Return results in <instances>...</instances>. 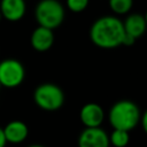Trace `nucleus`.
Segmentation results:
<instances>
[{
	"instance_id": "obj_18",
	"label": "nucleus",
	"mask_w": 147,
	"mask_h": 147,
	"mask_svg": "<svg viewBox=\"0 0 147 147\" xmlns=\"http://www.w3.org/2000/svg\"><path fill=\"white\" fill-rule=\"evenodd\" d=\"M28 147H44V146H41V145H30Z\"/></svg>"
},
{
	"instance_id": "obj_7",
	"label": "nucleus",
	"mask_w": 147,
	"mask_h": 147,
	"mask_svg": "<svg viewBox=\"0 0 147 147\" xmlns=\"http://www.w3.org/2000/svg\"><path fill=\"white\" fill-rule=\"evenodd\" d=\"M79 118L85 127H98L101 126L105 119V111L100 105L95 102H88L82 107L79 111Z\"/></svg>"
},
{
	"instance_id": "obj_2",
	"label": "nucleus",
	"mask_w": 147,
	"mask_h": 147,
	"mask_svg": "<svg viewBox=\"0 0 147 147\" xmlns=\"http://www.w3.org/2000/svg\"><path fill=\"white\" fill-rule=\"evenodd\" d=\"M140 109L131 100H119L115 102L108 114V119L113 129L130 132L140 122Z\"/></svg>"
},
{
	"instance_id": "obj_5",
	"label": "nucleus",
	"mask_w": 147,
	"mask_h": 147,
	"mask_svg": "<svg viewBox=\"0 0 147 147\" xmlns=\"http://www.w3.org/2000/svg\"><path fill=\"white\" fill-rule=\"evenodd\" d=\"M25 78V69L16 59H6L0 62V84L6 88L20 86Z\"/></svg>"
},
{
	"instance_id": "obj_19",
	"label": "nucleus",
	"mask_w": 147,
	"mask_h": 147,
	"mask_svg": "<svg viewBox=\"0 0 147 147\" xmlns=\"http://www.w3.org/2000/svg\"><path fill=\"white\" fill-rule=\"evenodd\" d=\"M144 17H145V21H146V24H147V11H146V14L144 15Z\"/></svg>"
},
{
	"instance_id": "obj_9",
	"label": "nucleus",
	"mask_w": 147,
	"mask_h": 147,
	"mask_svg": "<svg viewBox=\"0 0 147 147\" xmlns=\"http://www.w3.org/2000/svg\"><path fill=\"white\" fill-rule=\"evenodd\" d=\"M2 130H3V134H5L7 144L9 142V144L18 145L23 142L29 136L28 125L24 122L18 121V119L10 121L9 123L5 125V127H2Z\"/></svg>"
},
{
	"instance_id": "obj_14",
	"label": "nucleus",
	"mask_w": 147,
	"mask_h": 147,
	"mask_svg": "<svg viewBox=\"0 0 147 147\" xmlns=\"http://www.w3.org/2000/svg\"><path fill=\"white\" fill-rule=\"evenodd\" d=\"M90 0H67V8L72 13H82L88 6Z\"/></svg>"
},
{
	"instance_id": "obj_15",
	"label": "nucleus",
	"mask_w": 147,
	"mask_h": 147,
	"mask_svg": "<svg viewBox=\"0 0 147 147\" xmlns=\"http://www.w3.org/2000/svg\"><path fill=\"white\" fill-rule=\"evenodd\" d=\"M136 42V39L129 34H124V38H123V41H122V45L123 46H132L133 44Z\"/></svg>"
},
{
	"instance_id": "obj_17",
	"label": "nucleus",
	"mask_w": 147,
	"mask_h": 147,
	"mask_svg": "<svg viewBox=\"0 0 147 147\" xmlns=\"http://www.w3.org/2000/svg\"><path fill=\"white\" fill-rule=\"evenodd\" d=\"M6 145H7V141H6V138L3 134V130L0 126V147H6Z\"/></svg>"
},
{
	"instance_id": "obj_6",
	"label": "nucleus",
	"mask_w": 147,
	"mask_h": 147,
	"mask_svg": "<svg viewBox=\"0 0 147 147\" xmlns=\"http://www.w3.org/2000/svg\"><path fill=\"white\" fill-rule=\"evenodd\" d=\"M108 133L98 127H85L78 137V147H109Z\"/></svg>"
},
{
	"instance_id": "obj_8",
	"label": "nucleus",
	"mask_w": 147,
	"mask_h": 147,
	"mask_svg": "<svg viewBox=\"0 0 147 147\" xmlns=\"http://www.w3.org/2000/svg\"><path fill=\"white\" fill-rule=\"evenodd\" d=\"M26 13L25 0H0L1 17L9 22L21 21Z\"/></svg>"
},
{
	"instance_id": "obj_21",
	"label": "nucleus",
	"mask_w": 147,
	"mask_h": 147,
	"mask_svg": "<svg viewBox=\"0 0 147 147\" xmlns=\"http://www.w3.org/2000/svg\"><path fill=\"white\" fill-rule=\"evenodd\" d=\"M0 20H1V14H0Z\"/></svg>"
},
{
	"instance_id": "obj_11",
	"label": "nucleus",
	"mask_w": 147,
	"mask_h": 147,
	"mask_svg": "<svg viewBox=\"0 0 147 147\" xmlns=\"http://www.w3.org/2000/svg\"><path fill=\"white\" fill-rule=\"evenodd\" d=\"M123 26H124V31L126 34L133 37L136 40L138 38H140L146 29H147V24L145 21V17L140 14H131L129 15L125 21L123 22Z\"/></svg>"
},
{
	"instance_id": "obj_10",
	"label": "nucleus",
	"mask_w": 147,
	"mask_h": 147,
	"mask_svg": "<svg viewBox=\"0 0 147 147\" xmlns=\"http://www.w3.org/2000/svg\"><path fill=\"white\" fill-rule=\"evenodd\" d=\"M30 44L32 48L37 52H46L54 44V33L53 30L38 25L30 37Z\"/></svg>"
},
{
	"instance_id": "obj_1",
	"label": "nucleus",
	"mask_w": 147,
	"mask_h": 147,
	"mask_svg": "<svg viewBox=\"0 0 147 147\" xmlns=\"http://www.w3.org/2000/svg\"><path fill=\"white\" fill-rule=\"evenodd\" d=\"M125 31L123 22L115 16H102L90 29V39L99 48L113 49L122 45Z\"/></svg>"
},
{
	"instance_id": "obj_12",
	"label": "nucleus",
	"mask_w": 147,
	"mask_h": 147,
	"mask_svg": "<svg viewBox=\"0 0 147 147\" xmlns=\"http://www.w3.org/2000/svg\"><path fill=\"white\" fill-rule=\"evenodd\" d=\"M130 141V134L127 131L114 129L109 136V142L114 147H126Z\"/></svg>"
},
{
	"instance_id": "obj_16",
	"label": "nucleus",
	"mask_w": 147,
	"mask_h": 147,
	"mask_svg": "<svg viewBox=\"0 0 147 147\" xmlns=\"http://www.w3.org/2000/svg\"><path fill=\"white\" fill-rule=\"evenodd\" d=\"M140 123L142 126V130L145 131V133L147 134V110L140 116Z\"/></svg>"
},
{
	"instance_id": "obj_4",
	"label": "nucleus",
	"mask_w": 147,
	"mask_h": 147,
	"mask_svg": "<svg viewBox=\"0 0 147 147\" xmlns=\"http://www.w3.org/2000/svg\"><path fill=\"white\" fill-rule=\"evenodd\" d=\"M64 93L62 88L53 83H44L36 87L33 92L34 103L42 110L55 111L64 103Z\"/></svg>"
},
{
	"instance_id": "obj_13",
	"label": "nucleus",
	"mask_w": 147,
	"mask_h": 147,
	"mask_svg": "<svg viewBox=\"0 0 147 147\" xmlns=\"http://www.w3.org/2000/svg\"><path fill=\"white\" fill-rule=\"evenodd\" d=\"M133 5V0H109L110 9L118 15L127 14Z\"/></svg>"
},
{
	"instance_id": "obj_3",
	"label": "nucleus",
	"mask_w": 147,
	"mask_h": 147,
	"mask_svg": "<svg viewBox=\"0 0 147 147\" xmlns=\"http://www.w3.org/2000/svg\"><path fill=\"white\" fill-rule=\"evenodd\" d=\"M64 8L59 0H40L34 8V17L40 26L54 30L64 21Z\"/></svg>"
},
{
	"instance_id": "obj_20",
	"label": "nucleus",
	"mask_w": 147,
	"mask_h": 147,
	"mask_svg": "<svg viewBox=\"0 0 147 147\" xmlns=\"http://www.w3.org/2000/svg\"><path fill=\"white\" fill-rule=\"evenodd\" d=\"M1 87H2V86H1V84H0V90H1Z\"/></svg>"
}]
</instances>
